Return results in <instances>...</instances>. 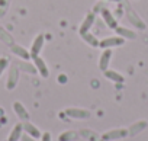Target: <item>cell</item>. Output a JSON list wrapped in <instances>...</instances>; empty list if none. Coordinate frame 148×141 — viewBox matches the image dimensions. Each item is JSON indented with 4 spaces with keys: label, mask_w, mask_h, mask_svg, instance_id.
Instances as JSON below:
<instances>
[{
    "label": "cell",
    "mask_w": 148,
    "mask_h": 141,
    "mask_svg": "<svg viewBox=\"0 0 148 141\" xmlns=\"http://www.w3.org/2000/svg\"><path fill=\"white\" fill-rule=\"evenodd\" d=\"M123 44H125V39L121 36H108L99 42V47L103 50H108V48H115V47H119Z\"/></svg>",
    "instance_id": "1"
},
{
    "label": "cell",
    "mask_w": 148,
    "mask_h": 141,
    "mask_svg": "<svg viewBox=\"0 0 148 141\" xmlns=\"http://www.w3.org/2000/svg\"><path fill=\"white\" fill-rule=\"evenodd\" d=\"M128 135V129H123V128H118V129H112L106 134L102 135V140L103 141H113V140H121V138H125Z\"/></svg>",
    "instance_id": "2"
},
{
    "label": "cell",
    "mask_w": 148,
    "mask_h": 141,
    "mask_svg": "<svg viewBox=\"0 0 148 141\" xmlns=\"http://www.w3.org/2000/svg\"><path fill=\"white\" fill-rule=\"evenodd\" d=\"M32 60H34V65H35V68H36V72H38L42 77H48V76H49V70H48L47 63H45L39 55L32 57Z\"/></svg>",
    "instance_id": "3"
},
{
    "label": "cell",
    "mask_w": 148,
    "mask_h": 141,
    "mask_svg": "<svg viewBox=\"0 0 148 141\" xmlns=\"http://www.w3.org/2000/svg\"><path fill=\"white\" fill-rule=\"evenodd\" d=\"M44 42H45V35H42V34H39L35 39H34V42H32V45H31V57H36V55H39V52H41V50H42V47H44Z\"/></svg>",
    "instance_id": "4"
},
{
    "label": "cell",
    "mask_w": 148,
    "mask_h": 141,
    "mask_svg": "<svg viewBox=\"0 0 148 141\" xmlns=\"http://www.w3.org/2000/svg\"><path fill=\"white\" fill-rule=\"evenodd\" d=\"M65 115L74 119H87L90 118V112L86 109H77V108H71L65 111Z\"/></svg>",
    "instance_id": "5"
},
{
    "label": "cell",
    "mask_w": 148,
    "mask_h": 141,
    "mask_svg": "<svg viewBox=\"0 0 148 141\" xmlns=\"http://www.w3.org/2000/svg\"><path fill=\"white\" fill-rule=\"evenodd\" d=\"M110 58H112V50L108 48V50H103V52L100 54V58H99V68L102 72L109 68V64H110Z\"/></svg>",
    "instance_id": "6"
},
{
    "label": "cell",
    "mask_w": 148,
    "mask_h": 141,
    "mask_svg": "<svg viewBox=\"0 0 148 141\" xmlns=\"http://www.w3.org/2000/svg\"><path fill=\"white\" fill-rule=\"evenodd\" d=\"M95 21H96V16H95V13H89V15L84 18V21L82 22V25H80V29H79L80 35H82V34H86V32H89V31L92 29V26H93Z\"/></svg>",
    "instance_id": "7"
},
{
    "label": "cell",
    "mask_w": 148,
    "mask_h": 141,
    "mask_svg": "<svg viewBox=\"0 0 148 141\" xmlns=\"http://www.w3.org/2000/svg\"><path fill=\"white\" fill-rule=\"evenodd\" d=\"M10 50H12V52L15 54V55H18L19 58H22V60H29V58H32L31 57V52L29 51H26L23 47H21V45H18V44H12L10 45Z\"/></svg>",
    "instance_id": "8"
},
{
    "label": "cell",
    "mask_w": 148,
    "mask_h": 141,
    "mask_svg": "<svg viewBox=\"0 0 148 141\" xmlns=\"http://www.w3.org/2000/svg\"><path fill=\"white\" fill-rule=\"evenodd\" d=\"M102 18H103V21H105V23L110 28V29H116L119 25H118V21L113 18V15L108 10V9H103L102 10Z\"/></svg>",
    "instance_id": "9"
},
{
    "label": "cell",
    "mask_w": 148,
    "mask_h": 141,
    "mask_svg": "<svg viewBox=\"0 0 148 141\" xmlns=\"http://www.w3.org/2000/svg\"><path fill=\"white\" fill-rule=\"evenodd\" d=\"M103 74H105V77L106 79H109V80H112L113 83H123V76L122 74H119L118 72H115V70H105L103 72Z\"/></svg>",
    "instance_id": "10"
},
{
    "label": "cell",
    "mask_w": 148,
    "mask_h": 141,
    "mask_svg": "<svg viewBox=\"0 0 148 141\" xmlns=\"http://www.w3.org/2000/svg\"><path fill=\"white\" fill-rule=\"evenodd\" d=\"M115 31H116L118 36H121V38H123V39H135V38H136V34H135L134 31L128 29V28H123V26H118V28H116Z\"/></svg>",
    "instance_id": "11"
},
{
    "label": "cell",
    "mask_w": 148,
    "mask_h": 141,
    "mask_svg": "<svg viewBox=\"0 0 148 141\" xmlns=\"http://www.w3.org/2000/svg\"><path fill=\"white\" fill-rule=\"evenodd\" d=\"M13 109H15V112H16V115L22 119V121H28L29 119V113H28V111L25 109V106L21 103V102H15L13 103Z\"/></svg>",
    "instance_id": "12"
},
{
    "label": "cell",
    "mask_w": 148,
    "mask_h": 141,
    "mask_svg": "<svg viewBox=\"0 0 148 141\" xmlns=\"http://www.w3.org/2000/svg\"><path fill=\"white\" fill-rule=\"evenodd\" d=\"M23 131H25L28 135H31V137H34V138H36V140H38V138H41V135H42V134H41V131H39L35 125H32L31 122H28V121L23 124Z\"/></svg>",
    "instance_id": "13"
},
{
    "label": "cell",
    "mask_w": 148,
    "mask_h": 141,
    "mask_svg": "<svg viewBox=\"0 0 148 141\" xmlns=\"http://www.w3.org/2000/svg\"><path fill=\"white\" fill-rule=\"evenodd\" d=\"M22 134H23V124H16L15 128L10 131L8 141H19L21 137H22Z\"/></svg>",
    "instance_id": "14"
},
{
    "label": "cell",
    "mask_w": 148,
    "mask_h": 141,
    "mask_svg": "<svg viewBox=\"0 0 148 141\" xmlns=\"http://www.w3.org/2000/svg\"><path fill=\"white\" fill-rule=\"evenodd\" d=\"M18 76H19V72L16 68H12L10 70V74H9V80H8V89L10 90V89H13L15 86H16V82H18Z\"/></svg>",
    "instance_id": "15"
},
{
    "label": "cell",
    "mask_w": 148,
    "mask_h": 141,
    "mask_svg": "<svg viewBox=\"0 0 148 141\" xmlns=\"http://www.w3.org/2000/svg\"><path fill=\"white\" fill-rule=\"evenodd\" d=\"M82 38L90 45V47H93V48H96V47H99V39L95 36V35H92L90 32H86V34H82Z\"/></svg>",
    "instance_id": "16"
},
{
    "label": "cell",
    "mask_w": 148,
    "mask_h": 141,
    "mask_svg": "<svg viewBox=\"0 0 148 141\" xmlns=\"http://www.w3.org/2000/svg\"><path fill=\"white\" fill-rule=\"evenodd\" d=\"M147 121H141V122H136V124H134L129 129H128V134H131V135H135V134H138V132H141L142 129H145L147 128Z\"/></svg>",
    "instance_id": "17"
},
{
    "label": "cell",
    "mask_w": 148,
    "mask_h": 141,
    "mask_svg": "<svg viewBox=\"0 0 148 141\" xmlns=\"http://www.w3.org/2000/svg\"><path fill=\"white\" fill-rule=\"evenodd\" d=\"M76 138H77V134L74 131H65V132H62L60 135L58 141H74Z\"/></svg>",
    "instance_id": "18"
},
{
    "label": "cell",
    "mask_w": 148,
    "mask_h": 141,
    "mask_svg": "<svg viewBox=\"0 0 148 141\" xmlns=\"http://www.w3.org/2000/svg\"><path fill=\"white\" fill-rule=\"evenodd\" d=\"M8 65H9V60H8L6 57H2V58H0V76L3 74V72L6 70Z\"/></svg>",
    "instance_id": "19"
},
{
    "label": "cell",
    "mask_w": 148,
    "mask_h": 141,
    "mask_svg": "<svg viewBox=\"0 0 148 141\" xmlns=\"http://www.w3.org/2000/svg\"><path fill=\"white\" fill-rule=\"evenodd\" d=\"M21 140L22 141H36V138H34V137H31V135H28V134H22V137H21Z\"/></svg>",
    "instance_id": "20"
},
{
    "label": "cell",
    "mask_w": 148,
    "mask_h": 141,
    "mask_svg": "<svg viewBox=\"0 0 148 141\" xmlns=\"http://www.w3.org/2000/svg\"><path fill=\"white\" fill-rule=\"evenodd\" d=\"M41 141H51V134L49 132H44L41 135Z\"/></svg>",
    "instance_id": "21"
},
{
    "label": "cell",
    "mask_w": 148,
    "mask_h": 141,
    "mask_svg": "<svg viewBox=\"0 0 148 141\" xmlns=\"http://www.w3.org/2000/svg\"><path fill=\"white\" fill-rule=\"evenodd\" d=\"M6 6V0H0V8H3Z\"/></svg>",
    "instance_id": "22"
},
{
    "label": "cell",
    "mask_w": 148,
    "mask_h": 141,
    "mask_svg": "<svg viewBox=\"0 0 148 141\" xmlns=\"http://www.w3.org/2000/svg\"><path fill=\"white\" fill-rule=\"evenodd\" d=\"M106 2H119V0H106Z\"/></svg>",
    "instance_id": "23"
}]
</instances>
